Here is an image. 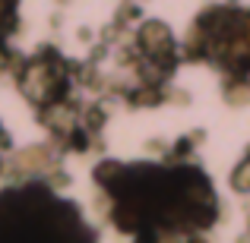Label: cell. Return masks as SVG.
I'll use <instances>...</instances> for the list:
<instances>
[{
	"instance_id": "cell-1",
	"label": "cell",
	"mask_w": 250,
	"mask_h": 243,
	"mask_svg": "<svg viewBox=\"0 0 250 243\" xmlns=\"http://www.w3.org/2000/svg\"><path fill=\"white\" fill-rule=\"evenodd\" d=\"M0 243H85V227L57 199H6L0 206Z\"/></svg>"
}]
</instances>
